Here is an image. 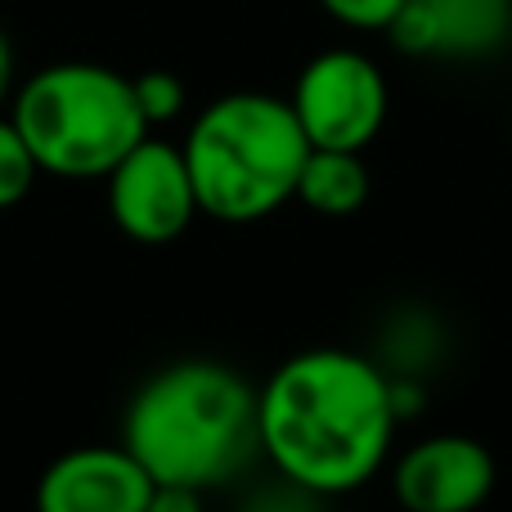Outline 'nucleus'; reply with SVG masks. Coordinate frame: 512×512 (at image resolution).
I'll return each mask as SVG.
<instances>
[{
    "label": "nucleus",
    "instance_id": "39448f33",
    "mask_svg": "<svg viewBox=\"0 0 512 512\" xmlns=\"http://www.w3.org/2000/svg\"><path fill=\"white\" fill-rule=\"evenodd\" d=\"M310 149L364 153L387 122V77L360 50H324L297 72L288 95Z\"/></svg>",
    "mask_w": 512,
    "mask_h": 512
},
{
    "label": "nucleus",
    "instance_id": "f8f14e48",
    "mask_svg": "<svg viewBox=\"0 0 512 512\" xmlns=\"http://www.w3.org/2000/svg\"><path fill=\"white\" fill-rule=\"evenodd\" d=\"M135 81V99H140V113L149 126H167L185 113V81L167 68H149L140 72Z\"/></svg>",
    "mask_w": 512,
    "mask_h": 512
},
{
    "label": "nucleus",
    "instance_id": "20e7f679",
    "mask_svg": "<svg viewBox=\"0 0 512 512\" xmlns=\"http://www.w3.org/2000/svg\"><path fill=\"white\" fill-rule=\"evenodd\" d=\"M9 122L27 140L41 176L104 180L144 135L135 81L86 59L50 63L14 86Z\"/></svg>",
    "mask_w": 512,
    "mask_h": 512
},
{
    "label": "nucleus",
    "instance_id": "f03ea898",
    "mask_svg": "<svg viewBox=\"0 0 512 512\" xmlns=\"http://www.w3.org/2000/svg\"><path fill=\"white\" fill-rule=\"evenodd\" d=\"M122 445L158 486H230L261 454L256 387L221 360H176L131 396Z\"/></svg>",
    "mask_w": 512,
    "mask_h": 512
},
{
    "label": "nucleus",
    "instance_id": "9b49d317",
    "mask_svg": "<svg viewBox=\"0 0 512 512\" xmlns=\"http://www.w3.org/2000/svg\"><path fill=\"white\" fill-rule=\"evenodd\" d=\"M36 176H41V167H36L27 140L18 135V126L9 122V113H0V212L23 203V198L32 194Z\"/></svg>",
    "mask_w": 512,
    "mask_h": 512
},
{
    "label": "nucleus",
    "instance_id": "423d86ee",
    "mask_svg": "<svg viewBox=\"0 0 512 512\" xmlns=\"http://www.w3.org/2000/svg\"><path fill=\"white\" fill-rule=\"evenodd\" d=\"M104 185H108V216H113V225L131 243H140V248L176 243L194 225V216H203L198 212L185 149L167 140H153V135H144L108 171Z\"/></svg>",
    "mask_w": 512,
    "mask_h": 512
},
{
    "label": "nucleus",
    "instance_id": "ddd939ff",
    "mask_svg": "<svg viewBox=\"0 0 512 512\" xmlns=\"http://www.w3.org/2000/svg\"><path fill=\"white\" fill-rule=\"evenodd\" d=\"M319 9L355 32H387L405 9V0H319Z\"/></svg>",
    "mask_w": 512,
    "mask_h": 512
},
{
    "label": "nucleus",
    "instance_id": "9d476101",
    "mask_svg": "<svg viewBox=\"0 0 512 512\" xmlns=\"http://www.w3.org/2000/svg\"><path fill=\"white\" fill-rule=\"evenodd\" d=\"M369 198V167L360 153L346 149H310L297 180V203L319 216H351Z\"/></svg>",
    "mask_w": 512,
    "mask_h": 512
},
{
    "label": "nucleus",
    "instance_id": "4468645a",
    "mask_svg": "<svg viewBox=\"0 0 512 512\" xmlns=\"http://www.w3.org/2000/svg\"><path fill=\"white\" fill-rule=\"evenodd\" d=\"M203 495L207 490H194V486H153L144 512H207Z\"/></svg>",
    "mask_w": 512,
    "mask_h": 512
},
{
    "label": "nucleus",
    "instance_id": "2eb2a0df",
    "mask_svg": "<svg viewBox=\"0 0 512 512\" xmlns=\"http://www.w3.org/2000/svg\"><path fill=\"white\" fill-rule=\"evenodd\" d=\"M14 45H9V36L0 32V113H5V104L14 99Z\"/></svg>",
    "mask_w": 512,
    "mask_h": 512
},
{
    "label": "nucleus",
    "instance_id": "0eeeda50",
    "mask_svg": "<svg viewBox=\"0 0 512 512\" xmlns=\"http://www.w3.org/2000/svg\"><path fill=\"white\" fill-rule=\"evenodd\" d=\"M391 490L405 512H477L495 490V459L472 436H427L396 459Z\"/></svg>",
    "mask_w": 512,
    "mask_h": 512
},
{
    "label": "nucleus",
    "instance_id": "6e6552de",
    "mask_svg": "<svg viewBox=\"0 0 512 512\" xmlns=\"http://www.w3.org/2000/svg\"><path fill=\"white\" fill-rule=\"evenodd\" d=\"M387 36L414 59H490L512 36V0H405Z\"/></svg>",
    "mask_w": 512,
    "mask_h": 512
},
{
    "label": "nucleus",
    "instance_id": "7ed1b4c3",
    "mask_svg": "<svg viewBox=\"0 0 512 512\" xmlns=\"http://www.w3.org/2000/svg\"><path fill=\"white\" fill-rule=\"evenodd\" d=\"M198 212L225 225H252L297 198L310 140L288 99L234 90L194 117L185 135Z\"/></svg>",
    "mask_w": 512,
    "mask_h": 512
},
{
    "label": "nucleus",
    "instance_id": "f257e3e1",
    "mask_svg": "<svg viewBox=\"0 0 512 512\" xmlns=\"http://www.w3.org/2000/svg\"><path fill=\"white\" fill-rule=\"evenodd\" d=\"M391 373L360 351L315 346L256 387L261 459L319 499L351 495L387 463L396 441Z\"/></svg>",
    "mask_w": 512,
    "mask_h": 512
},
{
    "label": "nucleus",
    "instance_id": "1a4fd4ad",
    "mask_svg": "<svg viewBox=\"0 0 512 512\" xmlns=\"http://www.w3.org/2000/svg\"><path fill=\"white\" fill-rule=\"evenodd\" d=\"M158 481L126 445H77L36 481V512H144Z\"/></svg>",
    "mask_w": 512,
    "mask_h": 512
}]
</instances>
